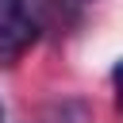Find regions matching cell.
I'll return each instance as SVG.
<instances>
[{
	"instance_id": "cell-1",
	"label": "cell",
	"mask_w": 123,
	"mask_h": 123,
	"mask_svg": "<svg viewBox=\"0 0 123 123\" xmlns=\"http://www.w3.org/2000/svg\"><path fill=\"white\" fill-rule=\"evenodd\" d=\"M38 38V19L31 0H0V65H12Z\"/></svg>"
},
{
	"instance_id": "cell-2",
	"label": "cell",
	"mask_w": 123,
	"mask_h": 123,
	"mask_svg": "<svg viewBox=\"0 0 123 123\" xmlns=\"http://www.w3.org/2000/svg\"><path fill=\"white\" fill-rule=\"evenodd\" d=\"M111 81H115V92H119V104H123V58L115 62V69H111Z\"/></svg>"
},
{
	"instance_id": "cell-3",
	"label": "cell",
	"mask_w": 123,
	"mask_h": 123,
	"mask_svg": "<svg viewBox=\"0 0 123 123\" xmlns=\"http://www.w3.org/2000/svg\"><path fill=\"white\" fill-rule=\"evenodd\" d=\"M0 123H4V104H0Z\"/></svg>"
}]
</instances>
